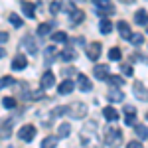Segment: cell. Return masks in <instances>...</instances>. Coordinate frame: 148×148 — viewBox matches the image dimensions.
Listing matches in <instances>:
<instances>
[{"instance_id":"cell-34","label":"cell","mask_w":148,"mask_h":148,"mask_svg":"<svg viewBox=\"0 0 148 148\" xmlns=\"http://www.w3.org/2000/svg\"><path fill=\"white\" fill-rule=\"evenodd\" d=\"M2 105H4L6 109H14V107H16V99H14V97H4V99H2Z\"/></svg>"},{"instance_id":"cell-2","label":"cell","mask_w":148,"mask_h":148,"mask_svg":"<svg viewBox=\"0 0 148 148\" xmlns=\"http://www.w3.org/2000/svg\"><path fill=\"white\" fill-rule=\"evenodd\" d=\"M87 105L85 103H71V105H67L65 107V113L71 116V119H83L85 114H87Z\"/></svg>"},{"instance_id":"cell-7","label":"cell","mask_w":148,"mask_h":148,"mask_svg":"<svg viewBox=\"0 0 148 148\" xmlns=\"http://www.w3.org/2000/svg\"><path fill=\"white\" fill-rule=\"evenodd\" d=\"M22 47L26 49V51H30V56L38 53V46H36V40L32 38V36H24L22 38Z\"/></svg>"},{"instance_id":"cell-36","label":"cell","mask_w":148,"mask_h":148,"mask_svg":"<svg viewBox=\"0 0 148 148\" xmlns=\"http://www.w3.org/2000/svg\"><path fill=\"white\" fill-rule=\"evenodd\" d=\"M136 123V114H126L125 116V125H134Z\"/></svg>"},{"instance_id":"cell-13","label":"cell","mask_w":148,"mask_h":148,"mask_svg":"<svg viewBox=\"0 0 148 148\" xmlns=\"http://www.w3.org/2000/svg\"><path fill=\"white\" fill-rule=\"evenodd\" d=\"M77 85H79L81 91H85V93H89V91L93 89V85H91V81H89V77H87V75H83V73H79V75H77Z\"/></svg>"},{"instance_id":"cell-19","label":"cell","mask_w":148,"mask_h":148,"mask_svg":"<svg viewBox=\"0 0 148 148\" xmlns=\"http://www.w3.org/2000/svg\"><path fill=\"white\" fill-rule=\"evenodd\" d=\"M69 134H71V126L67 123H61V125L57 126V136L59 138H67Z\"/></svg>"},{"instance_id":"cell-29","label":"cell","mask_w":148,"mask_h":148,"mask_svg":"<svg viewBox=\"0 0 148 148\" xmlns=\"http://www.w3.org/2000/svg\"><path fill=\"white\" fill-rule=\"evenodd\" d=\"M51 40L57 42V44H65V42H67V34H65V32H56V34L51 36Z\"/></svg>"},{"instance_id":"cell-43","label":"cell","mask_w":148,"mask_h":148,"mask_svg":"<svg viewBox=\"0 0 148 148\" xmlns=\"http://www.w3.org/2000/svg\"><path fill=\"white\" fill-rule=\"evenodd\" d=\"M4 56H6V49H4V47H0V59H2Z\"/></svg>"},{"instance_id":"cell-17","label":"cell","mask_w":148,"mask_h":148,"mask_svg":"<svg viewBox=\"0 0 148 148\" xmlns=\"http://www.w3.org/2000/svg\"><path fill=\"white\" fill-rule=\"evenodd\" d=\"M93 75H95L97 79H103V81H105V77L109 75V65H95Z\"/></svg>"},{"instance_id":"cell-8","label":"cell","mask_w":148,"mask_h":148,"mask_svg":"<svg viewBox=\"0 0 148 148\" xmlns=\"http://www.w3.org/2000/svg\"><path fill=\"white\" fill-rule=\"evenodd\" d=\"M87 57L91 61H97L101 57V44L99 42H93L91 46H87Z\"/></svg>"},{"instance_id":"cell-23","label":"cell","mask_w":148,"mask_h":148,"mask_svg":"<svg viewBox=\"0 0 148 148\" xmlns=\"http://www.w3.org/2000/svg\"><path fill=\"white\" fill-rule=\"evenodd\" d=\"M75 56H77L75 49H71V47H65V49L61 51V59H63V61H73Z\"/></svg>"},{"instance_id":"cell-28","label":"cell","mask_w":148,"mask_h":148,"mask_svg":"<svg viewBox=\"0 0 148 148\" xmlns=\"http://www.w3.org/2000/svg\"><path fill=\"white\" fill-rule=\"evenodd\" d=\"M136 136H140V140L144 142L148 138V132H146V125H136Z\"/></svg>"},{"instance_id":"cell-5","label":"cell","mask_w":148,"mask_h":148,"mask_svg":"<svg viewBox=\"0 0 148 148\" xmlns=\"http://www.w3.org/2000/svg\"><path fill=\"white\" fill-rule=\"evenodd\" d=\"M14 123H16V119L10 116V119H6V121L0 125V138H10L12 128H14Z\"/></svg>"},{"instance_id":"cell-15","label":"cell","mask_w":148,"mask_h":148,"mask_svg":"<svg viewBox=\"0 0 148 148\" xmlns=\"http://www.w3.org/2000/svg\"><path fill=\"white\" fill-rule=\"evenodd\" d=\"M53 85H56V75H53L51 71H46L44 77H42V89H49V87H53Z\"/></svg>"},{"instance_id":"cell-41","label":"cell","mask_w":148,"mask_h":148,"mask_svg":"<svg viewBox=\"0 0 148 148\" xmlns=\"http://www.w3.org/2000/svg\"><path fill=\"white\" fill-rule=\"evenodd\" d=\"M128 148H140V142L132 140V142H128Z\"/></svg>"},{"instance_id":"cell-4","label":"cell","mask_w":148,"mask_h":148,"mask_svg":"<svg viewBox=\"0 0 148 148\" xmlns=\"http://www.w3.org/2000/svg\"><path fill=\"white\" fill-rule=\"evenodd\" d=\"M18 136L22 138L24 142H32L36 138V126L34 125H24L20 130H18Z\"/></svg>"},{"instance_id":"cell-45","label":"cell","mask_w":148,"mask_h":148,"mask_svg":"<svg viewBox=\"0 0 148 148\" xmlns=\"http://www.w3.org/2000/svg\"><path fill=\"white\" fill-rule=\"evenodd\" d=\"M71 2H83V0H71Z\"/></svg>"},{"instance_id":"cell-6","label":"cell","mask_w":148,"mask_h":148,"mask_svg":"<svg viewBox=\"0 0 148 148\" xmlns=\"http://www.w3.org/2000/svg\"><path fill=\"white\" fill-rule=\"evenodd\" d=\"M93 4L101 14H114V6L111 4V0H93Z\"/></svg>"},{"instance_id":"cell-30","label":"cell","mask_w":148,"mask_h":148,"mask_svg":"<svg viewBox=\"0 0 148 148\" xmlns=\"http://www.w3.org/2000/svg\"><path fill=\"white\" fill-rule=\"evenodd\" d=\"M8 20H10V24L12 26H14V28H22V18H20V16H18V14H10V16H8Z\"/></svg>"},{"instance_id":"cell-42","label":"cell","mask_w":148,"mask_h":148,"mask_svg":"<svg viewBox=\"0 0 148 148\" xmlns=\"http://www.w3.org/2000/svg\"><path fill=\"white\" fill-rule=\"evenodd\" d=\"M63 73H65V75H73V73H75V69H69V67H67Z\"/></svg>"},{"instance_id":"cell-18","label":"cell","mask_w":148,"mask_h":148,"mask_svg":"<svg viewBox=\"0 0 148 148\" xmlns=\"http://www.w3.org/2000/svg\"><path fill=\"white\" fill-rule=\"evenodd\" d=\"M103 114H105V119H107L109 123H114V121H119V113L114 111L113 107H105V109H103Z\"/></svg>"},{"instance_id":"cell-37","label":"cell","mask_w":148,"mask_h":148,"mask_svg":"<svg viewBox=\"0 0 148 148\" xmlns=\"http://www.w3.org/2000/svg\"><path fill=\"white\" fill-rule=\"evenodd\" d=\"M121 71L125 73L126 77H130V75H132V67H130V65H121Z\"/></svg>"},{"instance_id":"cell-39","label":"cell","mask_w":148,"mask_h":148,"mask_svg":"<svg viewBox=\"0 0 148 148\" xmlns=\"http://www.w3.org/2000/svg\"><path fill=\"white\" fill-rule=\"evenodd\" d=\"M125 114H136V109L132 105H125Z\"/></svg>"},{"instance_id":"cell-24","label":"cell","mask_w":148,"mask_h":148,"mask_svg":"<svg viewBox=\"0 0 148 148\" xmlns=\"http://www.w3.org/2000/svg\"><path fill=\"white\" fill-rule=\"evenodd\" d=\"M105 81L111 83V87H121L123 85V77H119V75H107Z\"/></svg>"},{"instance_id":"cell-26","label":"cell","mask_w":148,"mask_h":148,"mask_svg":"<svg viewBox=\"0 0 148 148\" xmlns=\"http://www.w3.org/2000/svg\"><path fill=\"white\" fill-rule=\"evenodd\" d=\"M57 140H59V136H46L42 140V146L44 148H53L57 144Z\"/></svg>"},{"instance_id":"cell-27","label":"cell","mask_w":148,"mask_h":148,"mask_svg":"<svg viewBox=\"0 0 148 148\" xmlns=\"http://www.w3.org/2000/svg\"><path fill=\"white\" fill-rule=\"evenodd\" d=\"M53 57H56V47L53 46H49V47H46V65H49L51 61H53Z\"/></svg>"},{"instance_id":"cell-20","label":"cell","mask_w":148,"mask_h":148,"mask_svg":"<svg viewBox=\"0 0 148 148\" xmlns=\"http://www.w3.org/2000/svg\"><path fill=\"white\" fill-rule=\"evenodd\" d=\"M22 10L28 18H34L36 16V4H32V2H22Z\"/></svg>"},{"instance_id":"cell-12","label":"cell","mask_w":148,"mask_h":148,"mask_svg":"<svg viewBox=\"0 0 148 148\" xmlns=\"http://www.w3.org/2000/svg\"><path fill=\"white\" fill-rule=\"evenodd\" d=\"M83 18H85V12H83V10L73 8V10L69 12V22H71V26H77V24H81V22H83Z\"/></svg>"},{"instance_id":"cell-38","label":"cell","mask_w":148,"mask_h":148,"mask_svg":"<svg viewBox=\"0 0 148 148\" xmlns=\"http://www.w3.org/2000/svg\"><path fill=\"white\" fill-rule=\"evenodd\" d=\"M63 113H65V107H56L53 113H51V116H61Z\"/></svg>"},{"instance_id":"cell-9","label":"cell","mask_w":148,"mask_h":148,"mask_svg":"<svg viewBox=\"0 0 148 148\" xmlns=\"http://www.w3.org/2000/svg\"><path fill=\"white\" fill-rule=\"evenodd\" d=\"M132 91H134V95H136L142 103H146L148 93H146V85H144L142 81H138V83H134V85H132Z\"/></svg>"},{"instance_id":"cell-14","label":"cell","mask_w":148,"mask_h":148,"mask_svg":"<svg viewBox=\"0 0 148 148\" xmlns=\"http://www.w3.org/2000/svg\"><path fill=\"white\" fill-rule=\"evenodd\" d=\"M73 89H75V83L71 79H65V81H61V85L57 87V93H59V95H69Z\"/></svg>"},{"instance_id":"cell-33","label":"cell","mask_w":148,"mask_h":148,"mask_svg":"<svg viewBox=\"0 0 148 148\" xmlns=\"http://www.w3.org/2000/svg\"><path fill=\"white\" fill-rule=\"evenodd\" d=\"M109 59H111V61H119V59H121V49H119V47L109 49Z\"/></svg>"},{"instance_id":"cell-25","label":"cell","mask_w":148,"mask_h":148,"mask_svg":"<svg viewBox=\"0 0 148 148\" xmlns=\"http://www.w3.org/2000/svg\"><path fill=\"white\" fill-rule=\"evenodd\" d=\"M99 30H101L103 34H111V30H113V24H111V20L103 18L101 24H99Z\"/></svg>"},{"instance_id":"cell-31","label":"cell","mask_w":148,"mask_h":148,"mask_svg":"<svg viewBox=\"0 0 148 148\" xmlns=\"http://www.w3.org/2000/svg\"><path fill=\"white\" fill-rule=\"evenodd\" d=\"M61 10H63V4H61L59 0H53V2L49 4V12H51V14H59Z\"/></svg>"},{"instance_id":"cell-1","label":"cell","mask_w":148,"mask_h":148,"mask_svg":"<svg viewBox=\"0 0 148 148\" xmlns=\"http://www.w3.org/2000/svg\"><path fill=\"white\" fill-rule=\"evenodd\" d=\"M123 140V132L119 128H113V126H107L105 132H103V142L107 146H119Z\"/></svg>"},{"instance_id":"cell-32","label":"cell","mask_w":148,"mask_h":148,"mask_svg":"<svg viewBox=\"0 0 148 148\" xmlns=\"http://www.w3.org/2000/svg\"><path fill=\"white\" fill-rule=\"evenodd\" d=\"M128 40H130L134 46H142L146 38H144V36H140V34H130V38H128Z\"/></svg>"},{"instance_id":"cell-22","label":"cell","mask_w":148,"mask_h":148,"mask_svg":"<svg viewBox=\"0 0 148 148\" xmlns=\"http://www.w3.org/2000/svg\"><path fill=\"white\" fill-rule=\"evenodd\" d=\"M51 26H53V22H49V24H40V26H38V36H42V38L49 36V32H51Z\"/></svg>"},{"instance_id":"cell-21","label":"cell","mask_w":148,"mask_h":148,"mask_svg":"<svg viewBox=\"0 0 148 148\" xmlns=\"http://www.w3.org/2000/svg\"><path fill=\"white\" fill-rule=\"evenodd\" d=\"M134 22L138 26H146V8H140V10L134 14Z\"/></svg>"},{"instance_id":"cell-11","label":"cell","mask_w":148,"mask_h":148,"mask_svg":"<svg viewBox=\"0 0 148 148\" xmlns=\"http://www.w3.org/2000/svg\"><path fill=\"white\" fill-rule=\"evenodd\" d=\"M107 97H109V101H111V103L125 101V93L121 91L119 87H111V89H109V93H107Z\"/></svg>"},{"instance_id":"cell-35","label":"cell","mask_w":148,"mask_h":148,"mask_svg":"<svg viewBox=\"0 0 148 148\" xmlns=\"http://www.w3.org/2000/svg\"><path fill=\"white\" fill-rule=\"evenodd\" d=\"M12 83H14V79H12L10 75H6V77H2V79H0V89H4V87H10Z\"/></svg>"},{"instance_id":"cell-16","label":"cell","mask_w":148,"mask_h":148,"mask_svg":"<svg viewBox=\"0 0 148 148\" xmlns=\"http://www.w3.org/2000/svg\"><path fill=\"white\" fill-rule=\"evenodd\" d=\"M116 28H119V34H121V38H123V40H128V38H130V34H132V32H130V26H128L125 20H121V22L116 24Z\"/></svg>"},{"instance_id":"cell-3","label":"cell","mask_w":148,"mask_h":148,"mask_svg":"<svg viewBox=\"0 0 148 148\" xmlns=\"http://www.w3.org/2000/svg\"><path fill=\"white\" fill-rule=\"evenodd\" d=\"M99 128V125H97V121H87L85 123V126H83V142L87 144L91 138H97V130Z\"/></svg>"},{"instance_id":"cell-40","label":"cell","mask_w":148,"mask_h":148,"mask_svg":"<svg viewBox=\"0 0 148 148\" xmlns=\"http://www.w3.org/2000/svg\"><path fill=\"white\" fill-rule=\"evenodd\" d=\"M8 42V34L6 32H0V44H6Z\"/></svg>"},{"instance_id":"cell-44","label":"cell","mask_w":148,"mask_h":148,"mask_svg":"<svg viewBox=\"0 0 148 148\" xmlns=\"http://www.w3.org/2000/svg\"><path fill=\"white\" fill-rule=\"evenodd\" d=\"M119 2H123V4H134V0H119Z\"/></svg>"},{"instance_id":"cell-10","label":"cell","mask_w":148,"mask_h":148,"mask_svg":"<svg viewBox=\"0 0 148 148\" xmlns=\"http://www.w3.org/2000/svg\"><path fill=\"white\" fill-rule=\"evenodd\" d=\"M26 65H28V59H26L24 53L14 56V59H12V69L14 71H22V69H26Z\"/></svg>"}]
</instances>
